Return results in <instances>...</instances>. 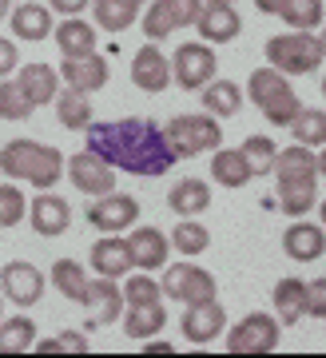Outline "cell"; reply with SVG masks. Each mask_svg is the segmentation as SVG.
<instances>
[{
	"label": "cell",
	"mask_w": 326,
	"mask_h": 358,
	"mask_svg": "<svg viewBox=\"0 0 326 358\" xmlns=\"http://www.w3.org/2000/svg\"><path fill=\"white\" fill-rule=\"evenodd\" d=\"M36 343V322L28 315H16V319L0 322V355H24Z\"/></svg>",
	"instance_id": "obj_36"
},
{
	"label": "cell",
	"mask_w": 326,
	"mask_h": 358,
	"mask_svg": "<svg viewBox=\"0 0 326 358\" xmlns=\"http://www.w3.org/2000/svg\"><path fill=\"white\" fill-rule=\"evenodd\" d=\"M84 131H88V152L127 176H167L179 159L155 120L127 115L112 124H88Z\"/></svg>",
	"instance_id": "obj_1"
},
{
	"label": "cell",
	"mask_w": 326,
	"mask_h": 358,
	"mask_svg": "<svg viewBox=\"0 0 326 358\" xmlns=\"http://www.w3.org/2000/svg\"><path fill=\"white\" fill-rule=\"evenodd\" d=\"M306 315H311V319H323L326 315V279L306 282Z\"/></svg>",
	"instance_id": "obj_45"
},
{
	"label": "cell",
	"mask_w": 326,
	"mask_h": 358,
	"mask_svg": "<svg viewBox=\"0 0 326 358\" xmlns=\"http://www.w3.org/2000/svg\"><path fill=\"white\" fill-rule=\"evenodd\" d=\"M148 0H92L88 8L96 16V24L104 32H127V28L139 20V8H143Z\"/></svg>",
	"instance_id": "obj_30"
},
{
	"label": "cell",
	"mask_w": 326,
	"mask_h": 358,
	"mask_svg": "<svg viewBox=\"0 0 326 358\" xmlns=\"http://www.w3.org/2000/svg\"><path fill=\"white\" fill-rule=\"evenodd\" d=\"M139 28H143V36H148L151 44H160V40H167L171 32H176V24H171V16L163 13L160 0H151L148 4V13H143V24Z\"/></svg>",
	"instance_id": "obj_43"
},
{
	"label": "cell",
	"mask_w": 326,
	"mask_h": 358,
	"mask_svg": "<svg viewBox=\"0 0 326 358\" xmlns=\"http://www.w3.org/2000/svg\"><path fill=\"white\" fill-rule=\"evenodd\" d=\"M275 16L299 32H318L323 24V0H278Z\"/></svg>",
	"instance_id": "obj_33"
},
{
	"label": "cell",
	"mask_w": 326,
	"mask_h": 358,
	"mask_svg": "<svg viewBox=\"0 0 326 358\" xmlns=\"http://www.w3.org/2000/svg\"><path fill=\"white\" fill-rule=\"evenodd\" d=\"M88 4L92 0H48V8L52 13H60V16H84Z\"/></svg>",
	"instance_id": "obj_47"
},
{
	"label": "cell",
	"mask_w": 326,
	"mask_h": 358,
	"mask_svg": "<svg viewBox=\"0 0 326 358\" xmlns=\"http://www.w3.org/2000/svg\"><path fill=\"white\" fill-rule=\"evenodd\" d=\"M28 215V199L16 183H0V227H16Z\"/></svg>",
	"instance_id": "obj_42"
},
{
	"label": "cell",
	"mask_w": 326,
	"mask_h": 358,
	"mask_svg": "<svg viewBox=\"0 0 326 358\" xmlns=\"http://www.w3.org/2000/svg\"><path fill=\"white\" fill-rule=\"evenodd\" d=\"M314 203H318V179H278V195H275V207L283 215H311Z\"/></svg>",
	"instance_id": "obj_24"
},
{
	"label": "cell",
	"mask_w": 326,
	"mask_h": 358,
	"mask_svg": "<svg viewBox=\"0 0 326 358\" xmlns=\"http://www.w3.org/2000/svg\"><path fill=\"white\" fill-rule=\"evenodd\" d=\"M283 251H287V259H295V263H318L323 251H326L323 227H318L314 219H295L287 227V235H283Z\"/></svg>",
	"instance_id": "obj_20"
},
{
	"label": "cell",
	"mask_w": 326,
	"mask_h": 358,
	"mask_svg": "<svg viewBox=\"0 0 326 358\" xmlns=\"http://www.w3.org/2000/svg\"><path fill=\"white\" fill-rule=\"evenodd\" d=\"M36 355H88V334L84 331H64L56 338H44V343H32Z\"/></svg>",
	"instance_id": "obj_41"
},
{
	"label": "cell",
	"mask_w": 326,
	"mask_h": 358,
	"mask_svg": "<svg viewBox=\"0 0 326 358\" xmlns=\"http://www.w3.org/2000/svg\"><path fill=\"white\" fill-rule=\"evenodd\" d=\"M132 84H136L139 92L171 88V64H167V56H163L151 40L136 52V56H132Z\"/></svg>",
	"instance_id": "obj_18"
},
{
	"label": "cell",
	"mask_w": 326,
	"mask_h": 358,
	"mask_svg": "<svg viewBox=\"0 0 326 358\" xmlns=\"http://www.w3.org/2000/svg\"><path fill=\"white\" fill-rule=\"evenodd\" d=\"M271 303H275L278 327H295L306 315V279H278L275 291H271Z\"/></svg>",
	"instance_id": "obj_28"
},
{
	"label": "cell",
	"mask_w": 326,
	"mask_h": 358,
	"mask_svg": "<svg viewBox=\"0 0 326 358\" xmlns=\"http://www.w3.org/2000/svg\"><path fill=\"white\" fill-rule=\"evenodd\" d=\"M52 36H56L60 56H80L96 48V24H88L84 16H64L60 24H52Z\"/></svg>",
	"instance_id": "obj_29"
},
{
	"label": "cell",
	"mask_w": 326,
	"mask_h": 358,
	"mask_svg": "<svg viewBox=\"0 0 326 358\" xmlns=\"http://www.w3.org/2000/svg\"><path fill=\"white\" fill-rule=\"evenodd\" d=\"M278 350V319L267 310H251L227 331V355H275Z\"/></svg>",
	"instance_id": "obj_7"
},
{
	"label": "cell",
	"mask_w": 326,
	"mask_h": 358,
	"mask_svg": "<svg viewBox=\"0 0 326 358\" xmlns=\"http://www.w3.org/2000/svg\"><path fill=\"white\" fill-rule=\"evenodd\" d=\"M160 294L163 299H171V303H183V307H191V303H207V299H215L219 294V282H215L211 271H203L199 263H176V267L163 271L160 279Z\"/></svg>",
	"instance_id": "obj_6"
},
{
	"label": "cell",
	"mask_w": 326,
	"mask_h": 358,
	"mask_svg": "<svg viewBox=\"0 0 326 358\" xmlns=\"http://www.w3.org/2000/svg\"><path fill=\"white\" fill-rule=\"evenodd\" d=\"M92 271L104 275V279H124L127 271H136V259H132V247H127V235H104L92 243Z\"/></svg>",
	"instance_id": "obj_15"
},
{
	"label": "cell",
	"mask_w": 326,
	"mask_h": 358,
	"mask_svg": "<svg viewBox=\"0 0 326 358\" xmlns=\"http://www.w3.org/2000/svg\"><path fill=\"white\" fill-rule=\"evenodd\" d=\"M167 207L176 211V215H183V219H195V215H203L207 207H211V183L207 179H179L176 187L167 192Z\"/></svg>",
	"instance_id": "obj_26"
},
{
	"label": "cell",
	"mask_w": 326,
	"mask_h": 358,
	"mask_svg": "<svg viewBox=\"0 0 326 358\" xmlns=\"http://www.w3.org/2000/svg\"><path fill=\"white\" fill-rule=\"evenodd\" d=\"M0 171L13 183H32L36 192H52L64 176V152L36 140H8L0 148Z\"/></svg>",
	"instance_id": "obj_2"
},
{
	"label": "cell",
	"mask_w": 326,
	"mask_h": 358,
	"mask_svg": "<svg viewBox=\"0 0 326 358\" xmlns=\"http://www.w3.org/2000/svg\"><path fill=\"white\" fill-rule=\"evenodd\" d=\"M167 143H171V152L179 159H191V155H203V152H215L219 143H223V124L215 120V115H176L167 128H163Z\"/></svg>",
	"instance_id": "obj_5"
},
{
	"label": "cell",
	"mask_w": 326,
	"mask_h": 358,
	"mask_svg": "<svg viewBox=\"0 0 326 358\" xmlns=\"http://www.w3.org/2000/svg\"><path fill=\"white\" fill-rule=\"evenodd\" d=\"M191 28H199V36L207 44H231L243 32V16L235 13V4H207L203 0V8Z\"/></svg>",
	"instance_id": "obj_16"
},
{
	"label": "cell",
	"mask_w": 326,
	"mask_h": 358,
	"mask_svg": "<svg viewBox=\"0 0 326 358\" xmlns=\"http://www.w3.org/2000/svg\"><path fill=\"white\" fill-rule=\"evenodd\" d=\"M8 8H13V0H0V20L8 16Z\"/></svg>",
	"instance_id": "obj_50"
},
{
	"label": "cell",
	"mask_w": 326,
	"mask_h": 358,
	"mask_svg": "<svg viewBox=\"0 0 326 358\" xmlns=\"http://www.w3.org/2000/svg\"><path fill=\"white\" fill-rule=\"evenodd\" d=\"M275 4H278V0H255V8H259V13H267V16L275 13Z\"/></svg>",
	"instance_id": "obj_49"
},
{
	"label": "cell",
	"mask_w": 326,
	"mask_h": 358,
	"mask_svg": "<svg viewBox=\"0 0 326 358\" xmlns=\"http://www.w3.org/2000/svg\"><path fill=\"white\" fill-rule=\"evenodd\" d=\"M28 223H32V231H36L40 239H56V235H64V231L72 227V207H68V199H60V195L52 192H40L32 203H28Z\"/></svg>",
	"instance_id": "obj_13"
},
{
	"label": "cell",
	"mask_w": 326,
	"mask_h": 358,
	"mask_svg": "<svg viewBox=\"0 0 326 358\" xmlns=\"http://www.w3.org/2000/svg\"><path fill=\"white\" fill-rule=\"evenodd\" d=\"M207 4H239V0H207Z\"/></svg>",
	"instance_id": "obj_51"
},
{
	"label": "cell",
	"mask_w": 326,
	"mask_h": 358,
	"mask_svg": "<svg viewBox=\"0 0 326 358\" xmlns=\"http://www.w3.org/2000/svg\"><path fill=\"white\" fill-rule=\"evenodd\" d=\"M160 4H163V13L171 16L176 28H191L195 16H199V8H203V0H160Z\"/></svg>",
	"instance_id": "obj_44"
},
{
	"label": "cell",
	"mask_w": 326,
	"mask_h": 358,
	"mask_svg": "<svg viewBox=\"0 0 326 358\" xmlns=\"http://www.w3.org/2000/svg\"><path fill=\"white\" fill-rule=\"evenodd\" d=\"M16 84H20V92L28 96L32 108H48L56 100V92H60V72L48 64H24L16 72Z\"/></svg>",
	"instance_id": "obj_23"
},
{
	"label": "cell",
	"mask_w": 326,
	"mask_h": 358,
	"mask_svg": "<svg viewBox=\"0 0 326 358\" xmlns=\"http://www.w3.org/2000/svg\"><path fill=\"white\" fill-rule=\"evenodd\" d=\"M323 56H326V44L318 32L290 28L283 36L267 40V64L275 72H283V76H311V72L323 68Z\"/></svg>",
	"instance_id": "obj_3"
},
{
	"label": "cell",
	"mask_w": 326,
	"mask_h": 358,
	"mask_svg": "<svg viewBox=\"0 0 326 358\" xmlns=\"http://www.w3.org/2000/svg\"><path fill=\"white\" fill-rule=\"evenodd\" d=\"M127 247H132V259H136V271H163L167 267V255H171V243L160 227H127Z\"/></svg>",
	"instance_id": "obj_17"
},
{
	"label": "cell",
	"mask_w": 326,
	"mask_h": 358,
	"mask_svg": "<svg viewBox=\"0 0 326 358\" xmlns=\"http://www.w3.org/2000/svg\"><path fill=\"white\" fill-rule=\"evenodd\" d=\"M124 307H139V303H160L163 294H160V279H151V271H139V275H132L127 271L124 275Z\"/></svg>",
	"instance_id": "obj_39"
},
{
	"label": "cell",
	"mask_w": 326,
	"mask_h": 358,
	"mask_svg": "<svg viewBox=\"0 0 326 358\" xmlns=\"http://www.w3.org/2000/svg\"><path fill=\"white\" fill-rule=\"evenodd\" d=\"M239 152H243V159H247V167H251V176H271V164H275L278 143L271 140V136H247Z\"/></svg>",
	"instance_id": "obj_38"
},
{
	"label": "cell",
	"mask_w": 326,
	"mask_h": 358,
	"mask_svg": "<svg viewBox=\"0 0 326 358\" xmlns=\"http://www.w3.org/2000/svg\"><path fill=\"white\" fill-rule=\"evenodd\" d=\"M80 307H88L96 315V322H115L124 315V291L115 287V279H88L84 294H80Z\"/></svg>",
	"instance_id": "obj_22"
},
{
	"label": "cell",
	"mask_w": 326,
	"mask_h": 358,
	"mask_svg": "<svg viewBox=\"0 0 326 358\" xmlns=\"http://www.w3.org/2000/svg\"><path fill=\"white\" fill-rule=\"evenodd\" d=\"M179 331H183V338H187V343L207 346V343H215V338L227 331V310L219 307V299L191 303V307L183 310V319H179Z\"/></svg>",
	"instance_id": "obj_12"
},
{
	"label": "cell",
	"mask_w": 326,
	"mask_h": 358,
	"mask_svg": "<svg viewBox=\"0 0 326 358\" xmlns=\"http://www.w3.org/2000/svg\"><path fill=\"white\" fill-rule=\"evenodd\" d=\"M16 64H20V52H16V40H4L0 36V80L13 76Z\"/></svg>",
	"instance_id": "obj_46"
},
{
	"label": "cell",
	"mask_w": 326,
	"mask_h": 358,
	"mask_svg": "<svg viewBox=\"0 0 326 358\" xmlns=\"http://www.w3.org/2000/svg\"><path fill=\"white\" fill-rule=\"evenodd\" d=\"M247 96L251 103L263 112V120H271V128H287L290 120L299 115V92L290 88V76L275 72V68H255L251 80H247Z\"/></svg>",
	"instance_id": "obj_4"
},
{
	"label": "cell",
	"mask_w": 326,
	"mask_h": 358,
	"mask_svg": "<svg viewBox=\"0 0 326 358\" xmlns=\"http://www.w3.org/2000/svg\"><path fill=\"white\" fill-rule=\"evenodd\" d=\"M36 112L32 103H28V96L20 92V84L16 80H0V120H28V115Z\"/></svg>",
	"instance_id": "obj_40"
},
{
	"label": "cell",
	"mask_w": 326,
	"mask_h": 358,
	"mask_svg": "<svg viewBox=\"0 0 326 358\" xmlns=\"http://www.w3.org/2000/svg\"><path fill=\"white\" fill-rule=\"evenodd\" d=\"M124 334L132 343H143V338H155V334L167 327V310H163V299L160 303H139V307H124Z\"/></svg>",
	"instance_id": "obj_27"
},
{
	"label": "cell",
	"mask_w": 326,
	"mask_h": 358,
	"mask_svg": "<svg viewBox=\"0 0 326 358\" xmlns=\"http://www.w3.org/2000/svg\"><path fill=\"white\" fill-rule=\"evenodd\" d=\"M48 279L64 299L80 303V294H84V287H88V271L80 267V259H56L52 271H48Z\"/></svg>",
	"instance_id": "obj_34"
},
{
	"label": "cell",
	"mask_w": 326,
	"mask_h": 358,
	"mask_svg": "<svg viewBox=\"0 0 326 358\" xmlns=\"http://www.w3.org/2000/svg\"><path fill=\"white\" fill-rule=\"evenodd\" d=\"M108 76H112V68H108V60H104L96 48L80 52V56H64V64H60V80L68 84V88H80V92L104 88Z\"/></svg>",
	"instance_id": "obj_14"
},
{
	"label": "cell",
	"mask_w": 326,
	"mask_h": 358,
	"mask_svg": "<svg viewBox=\"0 0 326 358\" xmlns=\"http://www.w3.org/2000/svg\"><path fill=\"white\" fill-rule=\"evenodd\" d=\"M64 171H68V179H72V187L76 192H84V195H108L115 192V167L112 164H104L96 152H76L64 159Z\"/></svg>",
	"instance_id": "obj_11"
},
{
	"label": "cell",
	"mask_w": 326,
	"mask_h": 358,
	"mask_svg": "<svg viewBox=\"0 0 326 358\" xmlns=\"http://www.w3.org/2000/svg\"><path fill=\"white\" fill-rule=\"evenodd\" d=\"M56 120H60L68 131H84L92 124V100H88V92H80V88H64L56 92Z\"/></svg>",
	"instance_id": "obj_32"
},
{
	"label": "cell",
	"mask_w": 326,
	"mask_h": 358,
	"mask_svg": "<svg viewBox=\"0 0 326 358\" xmlns=\"http://www.w3.org/2000/svg\"><path fill=\"white\" fill-rule=\"evenodd\" d=\"M271 171H275V179H318L323 183V155H318V148H302V143L278 148Z\"/></svg>",
	"instance_id": "obj_21"
},
{
	"label": "cell",
	"mask_w": 326,
	"mask_h": 358,
	"mask_svg": "<svg viewBox=\"0 0 326 358\" xmlns=\"http://www.w3.org/2000/svg\"><path fill=\"white\" fill-rule=\"evenodd\" d=\"M143 355H176V346L171 343H148V338H143Z\"/></svg>",
	"instance_id": "obj_48"
},
{
	"label": "cell",
	"mask_w": 326,
	"mask_h": 358,
	"mask_svg": "<svg viewBox=\"0 0 326 358\" xmlns=\"http://www.w3.org/2000/svg\"><path fill=\"white\" fill-rule=\"evenodd\" d=\"M167 243L176 247L183 259H195L211 247V231L203 227V223H195V219H183V223H176V231L167 235Z\"/></svg>",
	"instance_id": "obj_37"
},
{
	"label": "cell",
	"mask_w": 326,
	"mask_h": 358,
	"mask_svg": "<svg viewBox=\"0 0 326 358\" xmlns=\"http://www.w3.org/2000/svg\"><path fill=\"white\" fill-rule=\"evenodd\" d=\"M171 64V80H176L179 88L187 92H199L207 80H215L219 72V56L207 40H191V44H179L176 48V60H167Z\"/></svg>",
	"instance_id": "obj_8"
},
{
	"label": "cell",
	"mask_w": 326,
	"mask_h": 358,
	"mask_svg": "<svg viewBox=\"0 0 326 358\" xmlns=\"http://www.w3.org/2000/svg\"><path fill=\"white\" fill-rule=\"evenodd\" d=\"M8 28L16 32V40H28V44H40V40H48L52 24H56V16H52L48 4H36V0H24V4H16L8 8Z\"/></svg>",
	"instance_id": "obj_19"
},
{
	"label": "cell",
	"mask_w": 326,
	"mask_h": 358,
	"mask_svg": "<svg viewBox=\"0 0 326 358\" xmlns=\"http://www.w3.org/2000/svg\"><path fill=\"white\" fill-rule=\"evenodd\" d=\"M295 143L302 148H323L326 143V112L323 108H299V115L287 124Z\"/></svg>",
	"instance_id": "obj_35"
},
{
	"label": "cell",
	"mask_w": 326,
	"mask_h": 358,
	"mask_svg": "<svg viewBox=\"0 0 326 358\" xmlns=\"http://www.w3.org/2000/svg\"><path fill=\"white\" fill-rule=\"evenodd\" d=\"M84 215L100 235H115V231H127L139 223V199L124 192H108V195H96Z\"/></svg>",
	"instance_id": "obj_9"
},
{
	"label": "cell",
	"mask_w": 326,
	"mask_h": 358,
	"mask_svg": "<svg viewBox=\"0 0 326 358\" xmlns=\"http://www.w3.org/2000/svg\"><path fill=\"white\" fill-rule=\"evenodd\" d=\"M211 179L215 183H223V187H247L251 183V167H247V159H243V152L239 148H215L211 152Z\"/></svg>",
	"instance_id": "obj_31"
},
{
	"label": "cell",
	"mask_w": 326,
	"mask_h": 358,
	"mask_svg": "<svg viewBox=\"0 0 326 358\" xmlns=\"http://www.w3.org/2000/svg\"><path fill=\"white\" fill-rule=\"evenodd\" d=\"M0 294H4V303H13L20 310L36 307L40 299H44V271L24 263V259L4 263L0 267Z\"/></svg>",
	"instance_id": "obj_10"
},
{
	"label": "cell",
	"mask_w": 326,
	"mask_h": 358,
	"mask_svg": "<svg viewBox=\"0 0 326 358\" xmlns=\"http://www.w3.org/2000/svg\"><path fill=\"white\" fill-rule=\"evenodd\" d=\"M199 96H203V112L215 115V120H231V115H239L243 103H247L243 88L231 84V80H207L199 88Z\"/></svg>",
	"instance_id": "obj_25"
},
{
	"label": "cell",
	"mask_w": 326,
	"mask_h": 358,
	"mask_svg": "<svg viewBox=\"0 0 326 358\" xmlns=\"http://www.w3.org/2000/svg\"><path fill=\"white\" fill-rule=\"evenodd\" d=\"M0 315H4V294H0Z\"/></svg>",
	"instance_id": "obj_52"
}]
</instances>
